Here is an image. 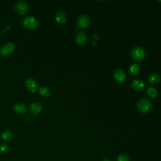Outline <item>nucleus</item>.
I'll list each match as a JSON object with an SVG mask.
<instances>
[{
  "label": "nucleus",
  "mask_w": 161,
  "mask_h": 161,
  "mask_svg": "<svg viewBox=\"0 0 161 161\" xmlns=\"http://www.w3.org/2000/svg\"><path fill=\"white\" fill-rule=\"evenodd\" d=\"M152 107L151 102L147 98H142L137 102V108L140 112L148 113L151 111Z\"/></svg>",
  "instance_id": "obj_1"
},
{
  "label": "nucleus",
  "mask_w": 161,
  "mask_h": 161,
  "mask_svg": "<svg viewBox=\"0 0 161 161\" xmlns=\"http://www.w3.org/2000/svg\"><path fill=\"white\" fill-rule=\"evenodd\" d=\"M23 25L28 29H34L37 27L38 21L36 17L32 15H28L24 18V21H23Z\"/></svg>",
  "instance_id": "obj_2"
},
{
  "label": "nucleus",
  "mask_w": 161,
  "mask_h": 161,
  "mask_svg": "<svg viewBox=\"0 0 161 161\" xmlns=\"http://www.w3.org/2000/svg\"><path fill=\"white\" fill-rule=\"evenodd\" d=\"M145 55V50L140 47H135L131 51V56L136 61H141Z\"/></svg>",
  "instance_id": "obj_3"
},
{
  "label": "nucleus",
  "mask_w": 161,
  "mask_h": 161,
  "mask_svg": "<svg viewBox=\"0 0 161 161\" xmlns=\"http://www.w3.org/2000/svg\"><path fill=\"white\" fill-rule=\"evenodd\" d=\"M15 10L20 14H25L26 13L29 8L28 5L25 1H18L15 4Z\"/></svg>",
  "instance_id": "obj_4"
},
{
  "label": "nucleus",
  "mask_w": 161,
  "mask_h": 161,
  "mask_svg": "<svg viewBox=\"0 0 161 161\" xmlns=\"http://www.w3.org/2000/svg\"><path fill=\"white\" fill-rule=\"evenodd\" d=\"M15 49V45L12 42H7L3 45V47L0 49V54L2 55H6L12 53Z\"/></svg>",
  "instance_id": "obj_5"
},
{
  "label": "nucleus",
  "mask_w": 161,
  "mask_h": 161,
  "mask_svg": "<svg viewBox=\"0 0 161 161\" xmlns=\"http://www.w3.org/2000/svg\"><path fill=\"white\" fill-rule=\"evenodd\" d=\"M77 26L79 28H86L89 26L90 24V19L86 15H80L77 18Z\"/></svg>",
  "instance_id": "obj_6"
},
{
  "label": "nucleus",
  "mask_w": 161,
  "mask_h": 161,
  "mask_svg": "<svg viewBox=\"0 0 161 161\" xmlns=\"http://www.w3.org/2000/svg\"><path fill=\"white\" fill-rule=\"evenodd\" d=\"M25 86L27 89L32 93H35L38 89V84L35 80L28 78L25 80Z\"/></svg>",
  "instance_id": "obj_7"
},
{
  "label": "nucleus",
  "mask_w": 161,
  "mask_h": 161,
  "mask_svg": "<svg viewBox=\"0 0 161 161\" xmlns=\"http://www.w3.org/2000/svg\"><path fill=\"white\" fill-rule=\"evenodd\" d=\"M113 76L114 79L120 83L124 82L126 78L125 71L122 70V69H117L114 71L113 73Z\"/></svg>",
  "instance_id": "obj_8"
},
{
  "label": "nucleus",
  "mask_w": 161,
  "mask_h": 161,
  "mask_svg": "<svg viewBox=\"0 0 161 161\" xmlns=\"http://www.w3.org/2000/svg\"><path fill=\"white\" fill-rule=\"evenodd\" d=\"M88 40L87 34L85 32L81 31L79 32L76 37V41L79 45H83L86 43Z\"/></svg>",
  "instance_id": "obj_9"
},
{
  "label": "nucleus",
  "mask_w": 161,
  "mask_h": 161,
  "mask_svg": "<svg viewBox=\"0 0 161 161\" xmlns=\"http://www.w3.org/2000/svg\"><path fill=\"white\" fill-rule=\"evenodd\" d=\"M55 20L60 25H62L66 22L67 16L63 11L59 10L55 15Z\"/></svg>",
  "instance_id": "obj_10"
},
{
  "label": "nucleus",
  "mask_w": 161,
  "mask_h": 161,
  "mask_svg": "<svg viewBox=\"0 0 161 161\" xmlns=\"http://www.w3.org/2000/svg\"><path fill=\"white\" fill-rule=\"evenodd\" d=\"M30 111L34 114H39L42 111V106L39 102H33L30 105Z\"/></svg>",
  "instance_id": "obj_11"
},
{
  "label": "nucleus",
  "mask_w": 161,
  "mask_h": 161,
  "mask_svg": "<svg viewBox=\"0 0 161 161\" xmlns=\"http://www.w3.org/2000/svg\"><path fill=\"white\" fill-rule=\"evenodd\" d=\"M132 88L136 91H142L145 86V83L141 79L134 80L132 83Z\"/></svg>",
  "instance_id": "obj_12"
},
{
  "label": "nucleus",
  "mask_w": 161,
  "mask_h": 161,
  "mask_svg": "<svg viewBox=\"0 0 161 161\" xmlns=\"http://www.w3.org/2000/svg\"><path fill=\"white\" fill-rule=\"evenodd\" d=\"M14 111L18 114H22L27 111V107L23 103H18L13 107Z\"/></svg>",
  "instance_id": "obj_13"
},
{
  "label": "nucleus",
  "mask_w": 161,
  "mask_h": 161,
  "mask_svg": "<svg viewBox=\"0 0 161 161\" xmlns=\"http://www.w3.org/2000/svg\"><path fill=\"white\" fill-rule=\"evenodd\" d=\"M2 139L4 141H6V142L10 141L13 137V133L9 130H5L2 133Z\"/></svg>",
  "instance_id": "obj_14"
},
{
  "label": "nucleus",
  "mask_w": 161,
  "mask_h": 161,
  "mask_svg": "<svg viewBox=\"0 0 161 161\" xmlns=\"http://www.w3.org/2000/svg\"><path fill=\"white\" fill-rule=\"evenodd\" d=\"M160 76L157 73H154L151 74L148 78V81L151 84H155L159 82L160 80Z\"/></svg>",
  "instance_id": "obj_15"
},
{
  "label": "nucleus",
  "mask_w": 161,
  "mask_h": 161,
  "mask_svg": "<svg viewBox=\"0 0 161 161\" xmlns=\"http://www.w3.org/2000/svg\"><path fill=\"white\" fill-rule=\"evenodd\" d=\"M146 93L148 97L151 98H155L157 96V91L155 88L151 87L147 89Z\"/></svg>",
  "instance_id": "obj_16"
},
{
  "label": "nucleus",
  "mask_w": 161,
  "mask_h": 161,
  "mask_svg": "<svg viewBox=\"0 0 161 161\" xmlns=\"http://www.w3.org/2000/svg\"><path fill=\"white\" fill-rule=\"evenodd\" d=\"M39 93L43 97H49L51 95V91L47 87H42L39 89Z\"/></svg>",
  "instance_id": "obj_17"
},
{
  "label": "nucleus",
  "mask_w": 161,
  "mask_h": 161,
  "mask_svg": "<svg viewBox=\"0 0 161 161\" xmlns=\"http://www.w3.org/2000/svg\"><path fill=\"white\" fill-rule=\"evenodd\" d=\"M139 70H140V67L139 64L137 63L132 64L129 68V71L130 74L132 75H136L137 74H138V73L139 72Z\"/></svg>",
  "instance_id": "obj_18"
},
{
  "label": "nucleus",
  "mask_w": 161,
  "mask_h": 161,
  "mask_svg": "<svg viewBox=\"0 0 161 161\" xmlns=\"http://www.w3.org/2000/svg\"><path fill=\"white\" fill-rule=\"evenodd\" d=\"M117 161H130V159L127 155L125 154H122L118 155Z\"/></svg>",
  "instance_id": "obj_19"
},
{
  "label": "nucleus",
  "mask_w": 161,
  "mask_h": 161,
  "mask_svg": "<svg viewBox=\"0 0 161 161\" xmlns=\"http://www.w3.org/2000/svg\"><path fill=\"white\" fill-rule=\"evenodd\" d=\"M8 150V147L5 144H2L0 145V152L6 153Z\"/></svg>",
  "instance_id": "obj_20"
},
{
  "label": "nucleus",
  "mask_w": 161,
  "mask_h": 161,
  "mask_svg": "<svg viewBox=\"0 0 161 161\" xmlns=\"http://www.w3.org/2000/svg\"><path fill=\"white\" fill-rule=\"evenodd\" d=\"M103 161H111L110 159H104V160H103Z\"/></svg>",
  "instance_id": "obj_21"
}]
</instances>
